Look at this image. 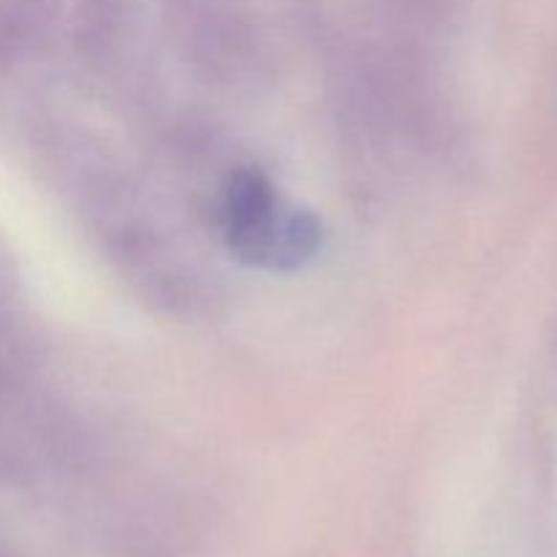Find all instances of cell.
Masks as SVG:
<instances>
[{"instance_id": "cell-1", "label": "cell", "mask_w": 557, "mask_h": 557, "mask_svg": "<svg viewBox=\"0 0 557 557\" xmlns=\"http://www.w3.org/2000/svg\"><path fill=\"white\" fill-rule=\"evenodd\" d=\"M223 218L234 253L250 264L292 270L319 250L321 228L315 218L299 210H283L281 199L261 174H234Z\"/></svg>"}]
</instances>
